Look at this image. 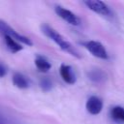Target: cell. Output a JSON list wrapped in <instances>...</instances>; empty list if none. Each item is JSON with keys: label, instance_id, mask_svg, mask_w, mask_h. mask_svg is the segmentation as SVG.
<instances>
[{"label": "cell", "instance_id": "6da1fadb", "mask_svg": "<svg viewBox=\"0 0 124 124\" xmlns=\"http://www.w3.org/2000/svg\"><path fill=\"white\" fill-rule=\"evenodd\" d=\"M41 29H42V32L48 38L50 39L51 41H53L63 51L71 54L72 56L76 57V58H80L81 55L80 53L78 52V50L70 43L68 42L60 33H58L54 28H52L50 25L48 24H43L41 26Z\"/></svg>", "mask_w": 124, "mask_h": 124}, {"label": "cell", "instance_id": "7a4b0ae2", "mask_svg": "<svg viewBox=\"0 0 124 124\" xmlns=\"http://www.w3.org/2000/svg\"><path fill=\"white\" fill-rule=\"evenodd\" d=\"M82 3L92 12L98 14L108 19H112L114 17V13L110 9V7L103 1L99 0H85Z\"/></svg>", "mask_w": 124, "mask_h": 124}, {"label": "cell", "instance_id": "3957f363", "mask_svg": "<svg viewBox=\"0 0 124 124\" xmlns=\"http://www.w3.org/2000/svg\"><path fill=\"white\" fill-rule=\"evenodd\" d=\"M80 45L84 48H86L93 56H95L97 58H100V59H103V60H108V50L102 43H100L98 41L91 40V41L82 42V43H80Z\"/></svg>", "mask_w": 124, "mask_h": 124}, {"label": "cell", "instance_id": "277c9868", "mask_svg": "<svg viewBox=\"0 0 124 124\" xmlns=\"http://www.w3.org/2000/svg\"><path fill=\"white\" fill-rule=\"evenodd\" d=\"M4 35H8V36L12 37L13 39H15L16 41H17L18 43L26 45L28 46H31L33 45L32 41L28 37L19 34L17 31H16L14 28H12L8 23H6L5 21L0 19V36L2 37Z\"/></svg>", "mask_w": 124, "mask_h": 124}, {"label": "cell", "instance_id": "5b68a950", "mask_svg": "<svg viewBox=\"0 0 124 124\" xmlns=\"http://www.w3.org/2000/svg\"><path fill=\"white\" fill-rule=\"evenodd\" d=\"M54 11L59 17H61L63 20H65L69 24L74 25V26H79L80 25V23H81L80 18L76 14L71 12L70 10H68V9H66L60 5H57V6H55Z\"/></svg>", "mask_w": 124, "mask_h": 124}, {"label": "cell", "instance_id": "8992f818", "mask_svg": "<svg viewBox=\"0 0 124 124\" xmlns=\"http://www.w3.org/2000/svg\"><path fill=\"white\" fill-rule=\"evenodd\" d=\"M103 101L97 96H90L85 104V108L88 113L92 115L99 114L103 109Z\"/></svg>", "mask_w": 124, "mask_h": 124}, {"label": "cell", "instance_id": "52a82bcc", "mask_svg": "<svg viewBox=\"0 0 124 124\" xmlns=\"http://www.w3.org/2000/svg\"><path fill=\"white\" fill-rule=\"evenodd\" d=\"M59 73L62 78V79L68 83V84H75L77 81V77L76 74L73 70V68L70 65L66 64H61L59 68Z\"/></svg>", "mask_w": 124, "mask_h": 124}, {"label": "cell", "instance_id": "ba28073f", "mask_svg": "<svg viewBox=\"0 0 124 124\" xmlns=\"http://www.w3.org/2000/svg\"><path fill=\"white\" fill-rule=\"evenodd\" d=\"M12 80H13V84L16 88H19V89H26L30 86L29 78L26 76H24L23 74L19 73V72L14 73Z\"/></svg>", "mask_w": 124, "mask_h": 124}, {"label": "cell", "instance_id": "9c48e42d", "mask_svg": "<svg viewBox=\"0 0 124 124\" xmlns=\"http://www.w3.org/2000/svg\"><path fill=\"white\" fill-rule=\"evenodd\" d=\"M87 78L89 80H91L94 83H103L107 79V74L103 70L95 68V69H91L87 73Z\"/></svg>", "mask_w": 124, "mask_h": 124}, {"label": "cell", "instance_id": "30bf717a", "mask_svg": "<svg viewBox=\"0 0 124 124\" xmlns=\"http://www.w3.org/2000/svg\"><path fill=\"white\" fill-rule=\"evenodd\" d=\"M2 38L4 39V42H5L7 48L12 53H16V52H19L20 50L23 49V46H21V44L18 43L17 41H16L15 39H13L12 37H10L8 35H4V36H2Z\"/></svg>", "mask_w": 124, "mask_h": 124}, {"label": "cell", "instance_id": "8fae6325", "mask_svg": "<svg viewBox=\"0 0 124 124\" xmlns=\"http://www.w3.org/2000/svg\"><path fill=\"white\" fill-rule=\"evenodd\" d=\"M35 65L37 67V69L42 72V73H46L50 70L51 68V64L50 62L43 55H37L35 58Z\"/></svg>", "mask_w": 124, "mask_h": 124}, {"label": "cell", "instance_id": "7c38bea8", "mask_svg": "<svg viewBox=\"0 0 124 124\" xmlns=\"http://www.w3.org/2000/svg\"><path fill=\"white\" fill-rule=\"evenodd\" d=\"M109 113H110V117L114 121L124 123V108L123 107L115 106V107L111 108Z\"/></svg>", "mask_w": 124, "mask_h": 124}, {"label": "cell", "instance_id": "4fadbf2b", "mask_svg": "<svg viewBox=\"0 0 124 124\" xmlns=\"http://www.w3.org/2000/svg\"><path fill=\"white\" fill-rule=\"evenodd\" d=\"M39 85L41 87V89L45 92H48L52 89L53 87V83L52 81L50 80V78H42L40 79V82H39Z\"/></svg>", "mask_w": 124, "mask_h": 124}, {"label": "cell", "instance_id": "5bb4252c", "mask_svg": "<svg viewBox=\"0 0 124 124\" xmlns=\"http://www.w3.org/2000/svg\"><path fill=\"white\" fill-rule=\"evenodd\" d=\"M7 73H8L7 68H6L3 64H1V63H0V78L5 77V76L7 75Z\"/></svg>", "mask_w": 124, "mask_h": 124}, {"label": "cell", "instance_id": "9a60e30c", "mask_svg": "<svg viewBox=\"0 0 124 124\" xmlns=\"http://www.w3.org/2000/svg\"><path fill=\"white\" fill-rule=\"evenodd\" d=\"M0 124H7V122L5 121V119H3L1 116H0Z\"/></svg>", "mask_w": 124, "mask_h": 124}]
</instances>
